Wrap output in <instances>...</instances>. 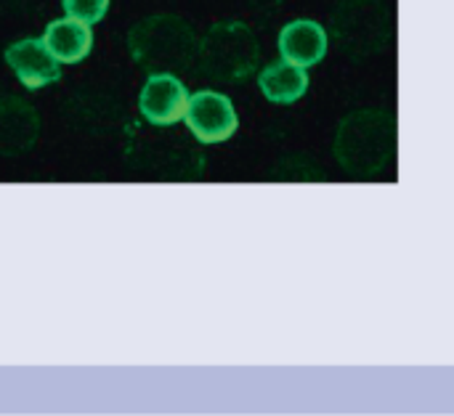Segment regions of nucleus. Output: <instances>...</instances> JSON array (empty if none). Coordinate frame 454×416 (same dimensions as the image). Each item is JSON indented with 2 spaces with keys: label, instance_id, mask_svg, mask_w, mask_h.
Here are the masks:
<instances>
[{
  "label": "nucleus",
  "instance_id": "1",
  "mask_svg": "<svg viewBox=\"0 0 454 416\" xmlns=\"http://www.w3.org/2000/svg\"><path fill=\"white\" fill-rule=\"evenodd\" d=\"M333 154L343 173L367 181L386 170L396 154V117L383 109H362L340 119Z\"/></svg>",
  "mask_w": 454,
  "mask_h": 416
},
{
  "label": "nucleus",
  "instance_id": "2",
  "mask_svg": "<svg viewBox=\"0 0 454 416\" xmlns=\"http://www.w3.org/2000/svg\"><path fill=\"white\" fill-rule=\"evenodd\" d=\"M197 35L192 24L176 13H152L128 32V50L149 74L186 72L197 58Z\"/></svg>",
  "mask_w": 454,
  "mask_h": 416
},
{
  "label": "nucleus",
  "instance_id": "3",
  "mask_svg": "<svg viewBox=\"0 0 454 416\" xmlns=\"http://www.w3.org/2000/svg\"><path fill=\"white\" fill-rule=\"evenodd\" d=\"M330 37L338 50L362 64L383 53L394 37V19L383 0H340L330 16Z\"/></svg>",
  "mask_w": 454,
  "mask_h": 416
},
{
  "label": "nucleus",
  "instance_id": "4",
  "mask_svg": "<svg viewBox=\"0 0 454 416\" xmlns=\"http://www.w3.org/2000/svg\"><path fill=\"white\" fill-rule=\"evenodd\" d=\"M200 72L218 82H245L258 72L261 45L245 21L213 24L197 48Z\"/></svg>",
  "mask_w": 454,
  "mask_h": 416
},
{
  "label": "nucleus",
  "instance_id": "5",
  "mask_svg": "<svg viewBox=\"0 0 454 416\" xmlns=\"http://www.w3.org/2000/svg\"><path fill=\"white\" fill-rule=\"evenodd\" d=\"M184 122H186L189 133L205 146L229 141L239 127V117H237L231 98L218 90L192 93Z\"/></svg>",
  "mask_w": 454,
  "mask_h": 416
},
{
  "label": "nucleus",
  "instance_id": "6",
  "mask_svg": "<svg viewBox=\"0 0 454 416\" xmlns=\"http://www.w3.org/2000/svg\"><path fill=\"white\" fill-rule=\"evenodd\" d=\"M189 106V90L178 74H149L138 93V112L154 127H170L184 119Z\"/></svg>",
  "mask_w": 454,
  "mask_h": 416
},
{
  "label": "nucleus",
  "instance_id": "7",
  "mask_svg": "<svg viewBox=\"0 0 454 416\" xmlns=\"http://www.w3.org/2000/svg\"><path fill=\"white\" fill-rule=\"evenodd\" d=\"M5 64L13 77L27 90H40L56 80H61V61L48 50L43 37H21L5 48Z\"/></svg>",
  "mask_w": 454,
  "mask_h": 416
},
{
  "label": "nucleus",
  "instance_id": "8",
  "mask_svg": "<svg viewBox=\"0 0 454 416\" xmlns=\"http://www.w3.org/2000/svg\"><path fill=\"white\" fill-rule=\"evenodd\" d=\"M40 135L35 106L16 96H0V157L27 154Z\"/></svg>",
  "mask_w": 454,
  "mask_h": 416
},
{
  "label": "nucleus",
  "instance_id": "9",
  "mask_svg": "<svg viewBox=\"0 0 454 416\" xmlns=\"http://www.w3.org/2000/svg\"><path fill=\"white\" fill-rule=\"evenodd\" d=\"M277 48L285 61L311 69L314 64H319L327 56L330 32L314 19H295L282 27Z\"/></svg>",
  "mask_w": 454,
  "mask_h": 416
},
{
  "label": "nucleus",
  "instance_id": "10",
  "mask_svg": "<svg viewBox=\"0 0 454 416\" xmlns=\"http://www.w3.org/2000/svg\"><path fill=\"white\" fill-rule=\"evenodd\" d=\"M43 42L61 64H77L93 50V29L90 24L72 16L53 19L43 32Z\"/></svg>",
  "mask_w": 454,
  "mask_h": 416
},
{
  "label": "nucleus",
  "instance_id": "11",
  "mask_svg": "<svg viewBox=\"0 0 454 416\" xmlns=\"http://www.w3.org/2000/svg\"><path fill=\"white\" fill-rule=\"evenodd\" d=\"M309 72L285 58L263 66L258 72V88L271 104H295L309 93Z\"/></svg>",
  "mask_w": 454,
  "mask_h": 416
},
{
  "label": "nucleus",
  "instance_id": "12",
  "mask_svg": "<svg viewBox=\"0 0 454 416\" xmlns=\"http://www.w3.org/2000/svg\"><path fill=\"white\" fill-rule=\"evenodd\" d=\"M61 8L67 16L72 19H80L85 24H98L106 11H109V0H61Z\"/></svg>",
  "mask_w": 454,
  "mask_h": 416
}]
</instances>
